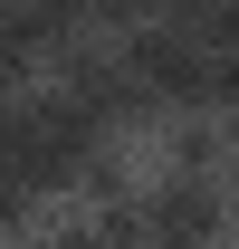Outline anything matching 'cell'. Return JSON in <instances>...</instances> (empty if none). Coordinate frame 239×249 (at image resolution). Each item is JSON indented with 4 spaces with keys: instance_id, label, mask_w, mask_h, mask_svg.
I'll return each instance as SVG.
<instances>
[]
</instances>
